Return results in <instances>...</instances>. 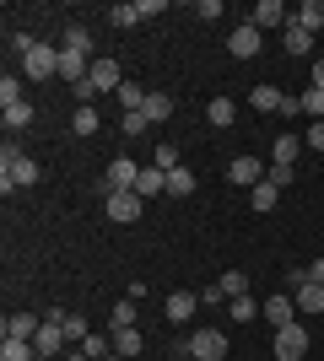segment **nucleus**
<instances>
[{
    "mask_svg": "<svg viewBox=\"0 0 324 361\" xmlns=\"http://www.w3.org/2000/svg\"><path fill=\"white\" fill-rule=\"evenodd\" d=\"M248 200H254V211H276L281 189H276V183H270V178H260V183H254V195H248Z\"/></svg>",
    "mask_w": 324,
    "mask_h": 361,
    "instance_id": "obj_27",
    "label": "nucleus"
},
{
    "mask_svg": "<svg viewBox=\"0 0 324 361\" xmlns=\"http://www.w3.org/2000/svg\"><path fill=\"white\" fill-rule=\"evenodd\" d=\"M232 318H238V324L260 318V302H254V297H232Z\"/></svg>",
    "mask_w": 324,
    "mask_h": 361,
    "instance_id": "obj_34",
    "label": "nucleus"
},
{
    "mask_svg": "<svg viewBox=\"0 0 324 361\" xmlns=\"http://www.w3.org/2000/svg\"><path fill=\"white\" fill-rule=\"evenodd\" d=\"M189 361H227V334L222 329H195L189 334Z\"/></svg>",
    "mask_w": 324,
    "mask_h": 361,
    "instance_id": "obj_4",
    "label": "nucleus"
},
{
    "mask_svg": "<svg viewBox=\"0 0 324 361\" xmlns=\"http://www.w3.org/2000/svg\"><path fill=\"white\" fill-rule=\"evenodd\" d=\"M0 361H38V350H32V340H6Z\"/></svg>",
    "mask_w": 324,
    "mask_h": 361,
    "instance_id": "obj_29",
    "label": "nucleus"
},
{
    "mask_svg": "<svg viewBox=\"0 0 324 361\" xmlns=\"http://www.w3.org/2000/svg\"><path fill=\"white\" fill-rule=\"evenodd\" d=\"M38 324H44V318H32V313H11V318H6V340H32V334H38Z\"/></svg>",
    "mask_w": 324,
    "mask_h": 361,
    "instance_id": "obj_20",
    "label": "nucleus"
},
{
    "mask_svg": "<svg viewBox=\"0 0 324 361\" xmlns=\"http://www.w3.org/2000/svg\"><path fill=\"white\" fill-rule=\"evenodd\" d=\"M146 130H152V119H146V114H124V135H130V140L146 135Z\"/></svg>",
    "mask_w": 324,
    "mask_h": 361,
    "instance_id": "obj_39",
    "label": "nucleus"
},
{
    "mask_svg": "<svg viewBox=\"0 0 324 361\" xmlns=\"http://www.w3.org/2000/svg\"><path fill=\"white\" fill-rule=\"evenodd\" d=\"M71 130H76V135H97V108H76V114H71Z\"/></svg>",
    "mask_w": 324,
    "mask_h": 361,
    "instance_id": "obj_32",
    "label": "nucleus"
},
{
    "mask_svg": "<svg viewBox=\"0 0 324 361\" xmlns=\"http://www.w3.org/2000/svg\"><path fill=\"white\" fill-rule=\"evenodd\" d=\"M265 178L276 183V189H287V183H292V178H297V173H292V167H276V162H270V173H265Z\"/></svg>",
    "mask_w": 324,
    "mask_h": 361,
    "instance_id": "obj_40",
    "label": "nucleus"
},
{
    "mask_svg": "<svg viewBox=\"0 0 324 361\" xmlns=\"http://www.w3.org/2000/svg\"><path fill=\"white\" fill-rule=\"evenodd\" d=\"M22 75H28V81H49V75H60V49L38 44L28 60H22Z\"/></svg>",
    "mask_w": 324,
    "mask_h": 361,
    "instance_id": "obj_5",
    "label": "nucleus"
},
{
    "mask_svg": "<svg viewBox=\"0 0 324 361\" xmlns=\"http://www.w3.org/2000/svg\"><path fill=\"white\" fill-rule=\"evenodd\" d=\"M281 44H287V54H292V60H303V54H313V32H303V27H292V22H287Z\"/></svg>",
    "mask_w": 324,
    "mask_h": 361,
    "instance_id": "obj_19",
    "label": "nucleus"
},
{
    "mask_svg": "<svg viewBox=\"0 0 324 361\" xmlns=\"http://www.w3.org/2000/svg\"><path fill=\"white\" fill-rule=\"evenodd\" d=\"M140 205L146 200L136 189H108V221H140Z\"/></svg>",
    "mask_w": 324,
    "mask_h": 361,
    "instance_id": "obj_7",
    "label": "nucleus"
},
{
    "mask_svg": "<svg viewBox=\"0 0 324 361\" xmlns=\"http://www.w3.org/2000/svg\"><path fill=\"white\" fill-rule=\"evenodd\" d=\"M303 356H308V329L303 324L276 329V361H303Z\"/></svg>",
    "mask_w": 324,
    "mask_h": 361,
    "instance_id": "obj_6",
    "label": "nucleus"
},
{
    "mask_svg": "<svg viewBox=\"0 0 324 361\" xmlns=\"http://www.w3.org/2000/svg\"><path fill=\"white\" fill-rule=\"evenodd\" d=\"M140 345H146V340H140V329H114V356H140Z\"/></svg>",
    "mask_w": 324,
    "mask_h": 361,
    "instance_id": "obj_22",
    "label": "nucleus"
},
{
    "mask_svg": "<svg viewBox=\"0 0 324 361\" xmlns=\"http://www.w3.org/2000/svg\"><path fill=\"white\" fill-rule=\"evenodd\" d=\"M60 361H92V356H87V350H71V356H60Z\"/></svg>",
    "mask_w": 324,
    "mask_h": 361,
    "instance_id": "obj_44",
    "label": "nucleus"
},
{
    "mask_svg": "<svg viewBox=\"0 0 324 361\" xmlns=\"http://www.w3.org/2000/svg\"><path fill=\"white\" fill-rule=\"evenodd\" d=\"M136 195H140V200H152V195H168V173H162V167H140V183H136Z\"/></svg>",
    "mask_w": 324,
    "mask_h": 361,
    "instance_id": "obj_18",
    "label": "nucleus"
},
{
    "mask_svg": "<svg viewBox=\"0 0 324 361\" xmlns=\"http://www.w3.org/2000/svg\"><path fill=\"white\" fill-rule=\"evenodd\" d=\"M297 103H303V114H313V119H324V92H319V87H308V92H303V97H297Z\"/></svg>",
    "mask_w": 324,
    "mask_h": 361,
    "instance_id": "obj_35",
    "label": "nucleus"
},
{
    "mask_svg": "<svg viewBox=\"0 0 324 361\" xmlns=\"http://www.w3.org/2000/svg\"><path fill=\"white\" fill-rule=\"evenodd\" d=\"M65 313H54V318H44V324H38V334H32V350H38V361H60L65 356V345H71V340H65V324H60Z\"/></svg>",
    "mask_w": 324,
    "mask_h": 361,
    "instance_id": "obj_2",
    "label": "nucleus"
},
{
    "mask_svg": "<svg viewBox=\"0 0 324 361\" xmlns=\"http://www.w3.org/2000/svg\"><path fill=\"white\" fill-rule=\"evenodd\" d=\"M87 81H92V92L103 97V92L124 87V71H119V60H92V75H87Z\"/></svg>",
    "mask_w": 324,
    "mask_h": 361,
    "instance_id": "obj_9",
    "label": "nucleus"
},
{
    "mask_svg": "<svg viewBox=\"0 0 324 361\" xmlns=\"http://www.w3.org/2000/svg\"><path fill=\"white\" fill-rule=\"evenodd\" d=\"M60 49H76V54H87V60H92V32L81 27V22H71V27H65V44Z\"/></svg>",
    "mask_w": 324,
    "mask_h": 361,
    "instance_id": "obj_23",
    "label": "nucleus"
},
{
    "mask_svg": "<svg viewBox=\"0 0 324 361\" xmlns=\"http://www.w3.org/2000/svg\"><path fill=\"white\" fill-rule=\"evenodd\" d=\"M195 307H200V291H173V297H168V324L195 318Z\"/></svg>",
    "mask_w": 324,
    "mask_h": 361,
    "instance_id": "obj_16",
    "label": "nucleus"
},
{
    "mask_svg": "<svg viewBox=\"0 0 324 361\" xmlns=\"http://www.w3.org/2000/svg\"><path fill=\"white\" fill-rule=\"evenodd\" d=\"M11 103H22V81L6 75V81H0V108H11Z\"/></svg>",
    "mask_w": 324,
    "mask_h": 361,
    "instance_id": "obj_37",
    "label": "nucleus"
},
{
    "mask_svg": "<svg viewBox=\"0 0 324 361\" xmlns=\"http://www.w3.org/2000/svg\"><path fill=\"white\" fill-rule=\"evenodd\" d=\"M108 22H114V27H136V22H140V6H130V0H119V6L108 11Z\"/></svg>",
    "mask_w": 324,
    "mask_h": 361,
    "instance_id": "obj_31",
    "label": "nucleus"
},
{
    "mask_svg": "<svg viewBox=\"0 0 324 361\" xmlns=\"http://www.w3.org/2000/svg\"><path fill=\"white\" fill-rule=\"evenodd\" d=\"M32 124V103H11L6 108V130H28Z\"/></svg>",
    "mask_w": 324,
    "mask_h": 361,
    "instance_id": "obj_33",
    "label": "nucleus"
},
{
    "mask_svg": "<svg viewBox=\"0 0 324 361\" xmlns=\"http://www.w3.org/2000/svg\"><path fill=\"white\" fill-rule=\"evenodd\" d=\"M287 22H292V16H287V6H281V0H260V6H254V11H248V27H287Z\"/></svg>",
    "mask_w": 324,
    "mask_h": 361,
    "instance_id": "obj_11",
    "label": "nucleus"
},
{
    "mask_svg": "<svg viewBox=\"0 0 324 361\" xmlns=\"http://www.w3.org/2000/svg\"><path fill=\"white\" fill-rule=\"evenodd\" d=\"M168 195H173V200L195 195V173H189V167H173V173H168Z\"/></svg>",
    "mask_w": 324,
    "mask_h": 361,
    "instance_id": "obj_28",
    "label": "nucleus"
},
{
    "mask_svg": "<svg viewBox=\"0 0 324 361\" xmlns=\"http://www.w3.org/2000/svg\"><path fill=\"white\" fill-rule=\"evenodd\" d=\"M227 54H232V60H254V54H260V27H248V22H244V27H232L227 32Z\"/></svg>",
    "mask_w": 324,
    "mask_h": 361,
    "instance_id": "obj_8",
    "label": "nucleus"
},
{
    "mask_svg": "<svg viewBox=\"0 0 324 361\" xmlns=\"http://www.w3.org/2000/svg\"><path fill=\"white\" fill-rule=\"evenodd\" d=\"M297 151H303V140H297V135H281L276 146H270V157H276V167H292Z\"/></svg>",
    "mask_w": 324,
    "mask_h": 361,
    "instance_id": "obj_26",
    "label": "nucleus"
},
{
    "mask_svg": "<svg viewBox=\"0 0 324 361\" xmlns=\"http://www.w3.org/2000/svg\"><path fill=\"white\" fill-rule=\"evenodd\" d=\"M308 281H319V286H324V259H313V264H308Z\"/></svg>",
    "mask_w": 324,
    "mask_h": 361,
    "instance_id": "obj_42",
    "label": "nucleus"
},
{
    "mask_svg": "<svg viewBox=\"0 0 324 361\" xmlns=\"http://www.w3.org/2000/svg\"><path fill=\"white\" fill-rule=\"evenodd\" d=\"M205 119H211L216 130H232V119H238V103H227V97H216V103H205Z\"/></svg>",
    "mask_w": 324,
    "mask_h": 361,
    "instance_id": "obj_21",
    "label": "nucleus"
},
{
    "mask_svg": "<svg viewBox=\"0 0 324 361\" xmlns=\"http://www.w3.org/2000/svg\"><path fill=\"white\" fill-rule=\"evenodd\" d=\"M103 183H108V189H136V183H140V162L114 157V162H108V173H103Z\"/></svg>",
    "mask_w": 324,
    "mask_h": 361,
    "instance_id": "obj_10",
    "label": "nucleus"
},
{
    "mask_svg": "<svg viewBox=\"0 0 324 361\" xmlns=\"http://www.w3.org/2000/svg\"><path fill=\"white\" fill-rule=\"evenodd\" d=\"M108 329H136V297L114 302V313H108Z\"/></svg>",
    "mask_w": 324,
    "mask_h": 361,
    "instance_id": "obj_25",
    "label": "nucleus"
},
{
    "mask_svg": "<svg viewBox=\"0 0 324 361\" xmlns=\"http://www.w3.org/2000/svg\"><path fill=\"white\" fill-rule=\"evenodd\" d=\"M152 167H162V173H173V167H184V162H179V146H157Z\"/></svg>",
    "mask_w": 324,
    "mask_h": 361,
    "instance_id": "obj_36",
    "label": "nucleus"
},
{
    "mask_svg": "<svg viewBox=\"0 0 324 361\" xmlns=\"http://www.w3.org/2000/svg\"><path fill=\"white\" fill-rule=\"evenodd\" d=\"M103 361H124V356H103Z\"/></svg>",
    "mask_w": 324,
    "mask_h": 361,
    "instance_id": "obj_45",
    "label": "nucleus"
},
{
    "mask_svg": "<svg viewBox=\"0 0 324 361\" xmlns=\"http://www.w3.org/2000/svg\"><path fill=\"white\" fill-rule=\"evenodd\" d=\"M60 324H65V340H87V334H92V329H87V318H76V313H65Z\"/></svg>",
    "mask_w": 324,
    "mask_h": 361,
    "instance_id": "obj_38",
    "label": "nucleus"
},
{
    "mask_svg": "<svg viewBox=\"0 0 324 361\" xmlns=\"http://www.w3.org/2000/svg\"><path fill=\"white\" fill-rule=\"evenodd\" d=\"M248 103L260 108V114H281V108H287V92H281V87H254V92H248Z\"/></svg>",
    "mask_w": 324,
    "mask_h": 361,
    "instance_id": "obj_17",
    "label": "nucleus"
},
{
    "mask_svg": "<svg viewBox=\"0 0 324 361\" xmlns=\"http://www.w3.org/2000/svg\"><path fill=\"white\" fill-rule=\"evenodd\" d=\"M260 318H270V329H287V324H297V302L292 297H270L260 307Z\"/></svg>",
    "mask_w": 324,
    "mask_h": 361,
    "instance_id": "obj_14",
    "label": "nucleus"
},
{
    "mask_svg": "<svg viewBox=\"0 0 324 361\" xmlns=\"http://www.w3.org/2000/svg\"><path fill=\"white\" fill-rule=\"evenodd\" d=\"M303 146H313V151H324V119H313V130H308V140Z\"/></svg>",
    "mask_w": 324,
    "mask_h": 361,
    "instance_id": "obj_41",
    "label": "nucleus"
},
{
    "mask_svg": "<svg viewBox=\"0 0 324 361\" xmlns=\"http://www.w3.org/2000/svg\"><path fill=\"white\" fill-rule=\"evenodd\" d=\"M140 114H146V119H152V124L173 119V97H168V92H152V97H146V108H140Z\"/></svg>",
    "mask_w": 324,
    "mask_h": 361,
    "instance_id": "obj_24",
    "label": "nucleus"
},
{
    "mask_svg": "<svg viewBox=\"0 0 324 361\" xmlns=\"http://www.w3.org/2000/svg\"><path fill=\"white\" fill-rule=\"evenodd\" d=\"M308 87H319V92H324V60H313V81H308Z\"/></svg>",
    "mask_w": 324,
    "mask_h": 361,
    "instance_id": "obj_43",
    "label": "nucleus"
},
{
    "mask_svg": "<svg viewBox=\"0 0 324 361\" xmlns=\"http://www.w3.org/2000/svg\"><path fill=\"white\" fill-rule=\"evenodd\" d=\"M292 27H303V32H324V0H303L292 11Z\"/></svg>",
    "mask_w": 324,
    "mask_h": 361,
    "instance_id": "obj_15",
    "label": "nucleus"
},
{
    "mask_svg": "<svg viewBox=\"0 0 324 361\" xmlns=\"http://www.w3.org/2000/svg\"><path fill=\"white\" fill-rule=\"evenodd\" d=\"M260 178H265L260 157H232V162H227V183H244V189H254Z\"/></svg>",
    "mask_w": 324,
    "mask_h": 361,
    "instance_id": "obj_12",
    "label": "nucleus"
},
{
    "mask_svg": "<svg viewBox=\"0 0 324 361\" xmlns=\"http://www.w3.org/2000/svg\"><path fill=\"white\" fill-rule=\"evenodd\" d=\"M32 183H38V162H32L28 151L6 146L0 151V189L11 195V189H32Z\"/></svg>",
    "mask_w": 324,
    "mask_h": 361,
    "instance_id": "obj_1",
    "label": "nucleus"
},
{
    "mask_svg": "<svg viewBox=\"0 0 324 361\" xmlns=\"http://www.w3.org/2000/svg\"><path fill=\"white\" fill-rule=\"evenodd\" d=\"M216 286H222V297H248V275L244 270H227Z\"/></svg>",
    "mask_w": 324,
    "mask_h": 361,
    "instance_id": "obj_30",
    "label": "nucleus"
},
{
    "mask_svg": "<svg viewBox=\"0 0 324 361\" xmlns=\"http://www.w3.org/2000/svg\"><path fill=\"white\" fill-rule=\"evenodd\" d=\"M287 281H292V302H297V313H303V318L324 313V286H319V281H308V270H292Z\"/></svg>",
    "mask_w": 324,
    "mask_h": 361,
    "instance_id": "obj_3",
    "label": "nucleus"
},
{
    "mask_svg": "<svg viewBox=\"0 0 324 361\" xmlns=\"http://www.w3.org/2000/svg\"><path fill=\"white\" fill-rule=\"evenodd\" d=\"M60 75L71 81V87H81V81L92 75V60H87V54H76V49H60Z\"/></svg>",
    "mask_w": 324,
    "mask_h": 361,
    "instance_id": "obj_13",
    "label": "nucleus"
}]
</instances>
